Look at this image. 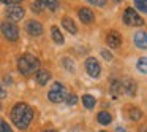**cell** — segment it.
<instances>
[{"mask_svg":"<svg viewBox=\"0 0 147 132\" xmlns=\"http://www.w3.org/2000/svg\"><path fill=\"white\" fill-rule=\"evenodd\" d=\"M100 132H106V131H100Z\"/></svg>","mask_w":147,"mask_h":132,"instance_id":"obj_35","label":"cell"},{"mask_svg":"<svg viewBox=\"0 0 147 132\" xmlns=\"http://www.w3.org/2000/svg\"><path fill=\"white\" fill-rule=\"evenodd\" d=\"M90 3L96 5V7H105L106 5V0H89Z\"/></svg>","mask_w":147,"mask_h":132,"instance_id":"obj_27","label":"cell"},{"mask_svg":"<svg viewBox=\"0 0 147 132\" xmlns=\"http://www.w3.org/2000/svg\"><path fill=\"white\" fill-rule=\"evenodd\" d=\"M67 96H68L67 88H65L62 83H54V84H52V88L49 89V92H48L49 100H51V102H54V103L63 102V100L67 99Z\"/></svg>","mask_w":147,"mask_h":132,"instance_id":"obj_3","label":"cell"},{"mask_svg":"<svg viewBox=\"0 0 147 132\" xmlns=\"http://www.w3.org/2000/svg\"><path fill=\"white\" fill-rule=\"evenodd\" d=\"M79 18L84 24H92L93 23V11L89 10V8H81L79 10Z\"/></svg>","mask_w":147,"mask_h":132,"instance_id":"obj_12","label":"cell"},{"mask_svg":"<svg viewBox=\"0 0 147 132\" xmlns=\"http://www.w3.org/2000/svg\"><path fill=\"white\" fill-rule=\"evenodd\" d=\"M141 116H142V113H141L139 108H136V107H130V110H128V118L133 119V121H138V119H141Z\"/></svg>","mask_w":147,"mask_h":132,"instance_id":"obj_19","label":"cell"},{"mask_svg":"<svg viewBox=\"0 0 147 132\" xmlns=\"http://www.w3.org/2000/svg\"><path fill=\"white\" fill-rule=\"evenodd\" d=\"M62 26H63L65 29L71 34V35H74V34L78 32V27H76V24H74V21L71 19V18H68V16L62 19Z\"/></svg>","mask_w":147,"mask_h":132,"instance_id":"obj_15","label":"cell"},{"mask_svg":"<svg viewBox=\"0 0 147 132\" xmlns=\"http://www.w3.org/2000/svg\"><path fill=\"white\" fill-rule=\"evenodd\" d=\"M106 42H108V45L111 46V48H119L120 43H122V37L119 32L111 30V32L108 34V37H106Z\"/></svg>","mask_w":147,"mask_h":132,"instance_id":"obj_10","label":"cell"},{"mask_svg":"<svg viewBox=\"0 0 147 132\" xmlns=\"http://www.w3.org/2000/svg\"><path fill=\"white\" fill-rule=\"evenodd\" d=\"M139 131H141V132H147V126H142V127H141Z\"/></svg>","mask_w":147,"mask_h":132,"instance_id":"obj_31","label":"cell"},{"mask_svg":"<svg viewBox=\"0 0 147 132\" xmlns=\"http://www.w3.org/2000/svg\"><path fill=\"white\" fill-rule=\"evenodd\" d=\"M133 2H134V7H136L139 11L147 13V0H133Z\"/></svg>","mask_w":147,"mask_h":132,"instance_id":"obj_21","label":"cell"},{"mask_svg":"<svg viewBox=\"0 0 147 132\" xmlns=\"http://www.w3.org/2000/svg\"><path fill=\"white\" fill-rule=\"evenodd\" d=\"M32 10L35 11V13H40V11H41V7H40V5H38V3H36V2H35V3L32 5Z\"/></svg>","mask_w":147,"mask_h":132,"instance_id":"obj_29","label":"cell"},{"mask_svg":"<svg viewBox=\"0 0 147 132\" xmlns=\"http://www.w3.org/2000/svg\"><path fill=\"white\" fill-rule=\"evenodd\" d=\"M134 45L141 49L147 48V34L146 32H136L134 34Z\"/></svg>","mask_w":147,"mask_h":132,"instance_id":"obj_11","label":"cell"},{"mask_svg":"<svg viewBox=\"0 0 147 132\" xmlns=\"http://www.w3.org/2000/svg\"><path fill=\"white\" fill-rule=\"evenodd\" d=\"M5 97V91H3V88L0 86V99H3Z\"/></svg>","mask_w":147,"mask_h":132,"instance_id":"obj_30","label":"cell"},{"mask_svg":"<svg viewBox=\"0 0 147 132\" xmlns=\"http://www.w3.org/2000/svg\"><path fill=\"white\" fill-rule=\"evenodd\" d=\"M26 30L29 35L32 37H38L43 34V26L38 23V21H29V23L26 24Z\"/></svg>","mask_w":147,"mask_h":132,"instance_id":"obj_9","label":"cell"},{"mask_svg":"<svg viewBox=\"0 0 147 132\" xmlns=\"http://www.w3.org/2000/svg\"><path fill=\"white\" fill-rule=\"evenodd\" d=\"M96 119H98V122H100V124H103V126L109 124V122L112 121L111 115H109L108 111H100V113H98V116H96Z\"/></svg>","mask_w":147,"mask_h":132,"instance_id":"obj_18","label":"cell"},{"mask_svg":"<svg viewBox=\"0 0 147 132\" xmlns=\"http://www.w3.org/2000/svg\"><path fill=\"white\" fill-rule=\"evenodd\" d=\"M120 86H122V92H123V94H128V96H136L138 84L134 83L133 80H130V78L122 80L120 81Z\"/></svg>","mask_w":147,"mask_h":132,"instance_id":"obj_8","label":"cell"},{"mask_svg":"<svg viewBox=\"0 0 147 132\" xmlns=\"http://www.w3.org/2000/svg\"><path fill=\"white\" fill-rule=\"evenodd\" d=\"M36 3L43 8H46V10H51V11H55L59 8V0H36Z\"/></svg>","mask_w":147,"mask_h":132,"instance_id":"obj_14","label":"cell"},{"mask_svg":"<svg viewBox=\"0 0 147 132\" xmlns=\"http://www.w3.org/2000/svg\"><path fill=\"white\" fill-rule=\"evenodd\" d=\"M43 132H54V131H43Z\"/></svg>","mask_w":147,"mask_h":132,"instance_id":"obj_33","label":"cell"},{"mask_svg":"<svg viewBox=\"0 0 147 132\" xmlns=\"http://www.w3.org/2000/svg\"><path fill=\"white\" fill-rule=\"evenodd\" d=\"M62 62H63V65L67 67V70H68V72H74V64H73V61H71V59L65 57Z\"/></svg>","mask_w":147,"mask_h":132,"instance_id":"obj_25","label":"cell"},{"mask_svg":"<svg viewBox=\"0 0 147 132\" xmlns=\"http://www.w3.org/2000/svg\"><path fill=\"white\" fill-rule=\"evenodd\" d=\"M86 70H87V73H89L92 78L100 77V73H101V67H100V62L96 61L95 57H89V59L86 61Z\"/></svg>","mask_w":147,"mask_h":132,"instance_id":"obj_6","label":"cell"},{"mask_svg":"<svg viewBox=\"0 0 147 132\" xmlns=\"http://www.w3.org/2000/svg\"><path fill=\"white\" fill-rule=\"evenodd\" d=\"M101 56L106 59V61H111V59H112V54L109 51H106V49H103V51H101Z\"/></svg>","mask_w":147,"mask_h":132,"instance_id":"obj_28","label":"cell"},{"mask_svg":"<svg viewBox=\"0 0 147 132\" xmlns=\"http://www.w3.org/2000/svg\"><path fill=\"white\" fill-rule=\"evenodd\" d=\"M49 80H51V73H49L48 70H45V68H38V70H36V83L38 84L45 86Z\"/></svg>","mask_w":147,"mask_h":132,"instance_id":"obj_13","label":"cell"},{"mask_svg":"<svg viewBox=\"0 0 147 132\" xmlns=\"http://www.w3.org/2000/svg\"><path fill=\"white\" fill-rule=\"evenodd\" d=\"M51 35H52V40H54L57 45H62L63 43V35H62V32L59 30V27H52L51 29Z\"/></svg>","mask_w":147,"mask_h":132,"instance_id":"obj_16","label":"cell"},{"mask_svg":"<svg viewBox=\"0 0 147 132\" xmlns=\"http://www.w3.org/2000/svg\"><path fill=\"white\" fill-rule=\"evenodd\" d=\"M115 132H125V129L123 127H117V129H115Z\"/></svg>","mask_w":147,"mask_h":132,"instance_id":"obj_32","label":"cell"},{"mask_svg":"<svg viewBox=\"0 0 147 132\" xmlns=\"http://www.w3.org/2000/svg\"><path fill=\"white\" fill-rule=\"evenodd\" d=\"M0 30H2V34H3L5 38H8L10 42H16V40L19 38V29L16 27V24L10 23V21H7V23H2Z\"/></svg>","mask_w":147,"mask_h":132,"instance_id":"obj_4","label":"cell"},{"mask_svg":"<svg viewBox=\"0 0 147 132\" xmlns=\"http://www.w3.org/2000/svg\"><path fill=\"white\" fill-rule=\"evenodd\" d=\"M65 102H67V105H70V107L76 105V102H78L76 94H68V96H67V99H65Z\"/></svg>","mask_w":147,"mask_h":132,"instance_id":"obj_23","label":"cell"},{"mask_svg":"<svg viewBox=\"0 0 147 132\" xmlns=\"http://www.w3.org/2000/svg\"><path fill=\"white\" fill-rule=\"evenodd\" d=\"M18 68L24 77H30L40 68V61L33 54H22L18 59Z\"/></svg>","mask_w":147,"mask_h":132,"instance_id":"obj_2","label":"cell"},{"mask_svg":"<svg viewBox=\"0 0 147 132\" xmlns=\"http://www.w3.org/2000/svg\"><path fill=\"white\" fill-rule=\"evenodd\" d=\"M114 2H117V3H119V2H122V0H114Z\"/></svg>","mask_w":147,"mask_h":132,"instance_id":"obj_34","label":"cell"},{"mask_svg":"<svg viewBox=\"0 0 147 132\" xmlns=\"http://www.w3.org/2000/svg\"><path fill=\"white\" fill-rule=\"evenodd\" d=\"M111 91H112V94H114L115 97L117 96H120L122 94V86H120V81H112V84H111Z\"/></svg>","mask_w":147,"mask_h":132,"instance_id":"obj_20","label":"cell"},{"mask_svg":"<svg viewBox=\"0 0 147 132\" xmlns=\"http://www.w3.org/2000/svg\"><path fill=\"white\" fill-rule=\"evenodd\" d=\"M123 21H125V24L133 26V27H139V26H142V24H144V19L133 10V8H127V10H125Z\"/></svg>","mask_w":147,"mask_h":132,"instance_id":"obj_5","label":"cell"},{"mask_svg":"<svg viewBox=\"0 0 147 132\" xmlns=\"http://www.w3.org/2000/svg\"><path fill=\"white\" fill-rule=\"evenodd\" d=\"M7 18L10 19V23L21 21V19L24 18V8H22V7H18V5L8 7V10H7Z\"/></svg>","mask_w":147,"mask_h":132,"instance_id":"obj_7","label":"cell"},{"mask_svg":"<svg viewBox=\"0 0 147 132\" xmlns=\"http://www.w3.org/2000/svg\"><path fill=\"white\" fill-rule=\"evenodd\" d=\"M0 132H13V129L8 126V122L3 121L2 118H0Z\"/></svg>","mask_w":147,"mask_h":132,"instance_id":"obj_24","label":"cell"},{"mask_svg":"<svg viewBox=\"0 0 147 132\" xmlns=\"http://www.w3.org/2000/svg\"><path fill=\"white\" fill-rule=\"evenodd\" d=\"M22 0H2V3H5V5H10V7H13V5H18V3H21Z\"/></svg>","mask_w":147,"mask_h":132,"instance_id":"obj_26","label":"cell"},{"mask_svg":"<svg viewBox=\"0 0 147 132\" xmlns=\"http://www.w3.org/2000/svg\"><path fill=\"white\" fill-rule=\"evenodd\" d=\"M33 119V110L27 103L19 102L11 110V121L14 122L18 129H27Z\"/></svg>","mask_w":147,"mask_h":132,"instance_id":"obj_1","label":"cell"},{"mask_svg":"<svg viewBox=\"0 0 147 132\" xmlns=\"http://www.w3.org/2000/svg\"><path fill=\"white\" fill-rule=\"evenodd\" d=\"M82 103H84V107H86V108L92 110L93 107H95L96 100H95V97H93V96H90V94H86V96L82 97Z\"/></svg>","mask_w":147,"mask_h":132,"instance_id":"obj_17","label":"cell"},{"mask_svg":"<svg viewBox=\"0 0 147 132\" xmlns=\"http://www.w3.org/2000/svg\"><path fill=\"white\" fill-rule=\"evenodd\" d=\"M138 70L141 73H147V57H141L138 61Z\"/></svg>","mask_w":147,"mask_h":132,"instance_id":"obj_22","label":"cell"}]
</instances>
